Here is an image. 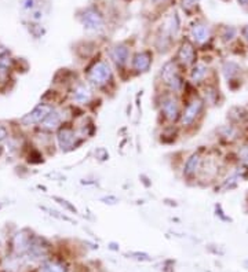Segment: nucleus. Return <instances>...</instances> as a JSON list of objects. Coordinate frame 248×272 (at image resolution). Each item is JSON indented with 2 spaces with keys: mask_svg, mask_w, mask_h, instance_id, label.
<instances>
[{
  "mask_svg": "<svg viewBox=\"0 0 248 272\" xmlns=\"http://www.w3.org/2000/svg\"><path fill=\"white\" fill-rule=\"evenodd\" d=\"M79 21L86 31L101 32L105 28V18L97 7H86L80 11Z\"/></svg>",
  "mask_w": 248,
  "mask_h": 272,
  "instance_id": "nucleus-2",
  "label": "nucleus"
},
{
  "mask_svg": "<svg viewBox=\"0 0 248 272\" xmlns=\"http://www.w3.org/2000/svg\"><path fill=\"white\" fill-rule=\"evenodd\" d=\"M211 37V28L204 22H195L191 27V39L195 44L207 43Z\"/></svg>",
  "mask_w": 248,
  "mask_h": 272,
  "instance_id": "nucleus-8",
  "label": "nucleus"
},
{
  "mask_svg": "<svg viewBox=\"0 0 248 272\" xmlns=\"http://www.w3.org/2000/svg\"><path fill=\"white\" fill-rule=\"evenodd\" d=\"M160 77H161V81L170 88V91L174 94H179L185 87V81L179 72L177 61L166 62L160 72Z\"/></svg>",
  "mask_w": 248,
  "mask_h": 272,
  "instance_id": "nucleus-1",
  "label": "nucleus"
},
{
  "mask_svg": "<svg viewBox=\"0 0 248 272\" xmlns=\"http://www.w3.org/2000/svg\"><path fill=\"white\" fill-rule=\"evenodd\" d=\"M236 35H237V29L233 27H225L222 29L221 37L223 41H232V40L235 39Z\"/></svg>",
  "mask_w": 248,
  "mask_h": 272,
  "instance_id": "nucleus-20",
  "label": "nucleus"
},
{
  "mask_svg": "<svg viewBox=\"0 0 248 272\" xmlns=\"http://www.w3.org/2000/svg\"><path fill=\"white\" fill-rule=\"evenodd\" d=\"M207 75H209V67L204 63H196L192 66L191 80L193 83H201L205 80Z\"/></svg>",
  "mask_w": 248,
  "mask_h": 272,
  "instance_id": "nucleus-15",
  "label": "nucleus"
},
{
  "mask_svg": "<svg viewBox=\"0 0 248 272\" xmlns=\"http://www.w3.org/2000/svg\"><path fill=\"white\" fill-rule=\"evenodd\" d=\"M51 111H53V107L49 105L36 106L29 115L24 117L23 123L27 124V125H31V124H42L47 119V116H49Z\"/></svg>",
  "mask_w": 248,
  "mask_h": 272,
  "instance_id": "nucleus-9",
  "label": "nucleus"
},
{
  "mask_svg": "<svg viewBox=\"0 0 248 272\" xmlns=\"http://www.w3.org/2000/svg\"><path fill=\"white\" fill-rule=\"evenodd\" d=\"M182 2H183V6H186V7H193V6L199 3L200 0H182Z\"/></svg>",
  "mask_w": 248,
  "mask_h": 272,
  "instance_id": "nucleus-25",
  "label": "nucleus"
},
{
  "mask_svg": "<svg viewBox=\"0 0 248 272\" xmlns=\"http://www.w3.org/2000/svg\"><path fill=\"white\" fill-rule=\"evenodd\" d=\"M196 58H197V54H196L195 44L189 39H185L179 46V50L177 53L178 65L186 66V67L193 66L196 65Z\"/></svg>",
  "mask_w": 248,
  "mask_h": 272,
  "instance_id": "nucleus-6",
  "label": "nucleus"
},
{
  "mask_svg": "<svg viewBox=\"0 0 248 272\" xmlns=\"http://www.w3.org/2000/svg\"><path fill=\"white\" fill-rule=\"evenodd\" d=\"M109 57L117 67H124L130 59L129 47L126 44H116L109 51Z\"/></svg>",
  "mask_w": 248,
  "mask_h": 272,
  "instance_id": "nucleus-11",
  "label": "nucleus"
},
{
  "mask_svg": "<svg viewBox=\"0 0 248 272\" xmlns=\"http://www.w3.org/2000/svg\"><path fill=\"white\" fill-rule=\"evenodd\" d=\"M219 133H221V138L223 139H228V141H233L237 138V129H236L233 125H225L219 129Z\"/></svg>",
  "mask_w": 248,
  "mask_h": 272,
  "instance_id": "nucleus-19",
  "label": "nucleus"
},
{
  "mask_svg": "<svg viewBox=\"0 0 248 272\" xmlns=\"http://www.w3.org/2000/svg\"><path fill=\"white\" fill-rule=\"evenodd\" d=\"M73 97V101L79 105H86L91 101L93 98V93H91V88L87 85V84H79L77 87L75 88V91L72 94Z\"/></svg>",
  "mask_w": 248,
  "mask_h": 272,
  "instance_id": "nucleus-12",
  "label": "nucleus"
},
{
  "mask_svg": "<svg viewBox=\"0 0 248 272\" xmlns=\"http://www.w3.org/2000/svg\"><path fill=\"white\" fill-rule=\"evenodd\" d=\"M152 53L151 51H139L133 57L131 66L137 73H147L152 66Z\"/></svg>",
  "mask_w": 248,
  "mask_h": 272,
  "instance_id": "nucleus-10",
  "label": "nucleus"
},
{
  "mask_svg": "<svg viewBox=\"0 0 248 272\" xmlns=\"http://www.w3.org/2000/svg\"><path fill=\"white\" fill-rule=\"evenodd\" d=\"M57 141L62 151H69V150L75 149L76 146H77L79 136H77V133H76L73 128L62 127L61 129L58 131Z\"/></svg>",
  "mask_w": 248,
  "mask_h": 272,
  "instance_id": "nucleus-7",
  "label": "nucleus"
},
{
  "mask_svg": "<svg viewBox=\"0 0 248 272\" xmlns=\"http://www.w3.org/2000/svg\"><path fill=\"white\" fill-rule=\"evenodd\" d=\"M40 272H65V267L57 261H46L40 268Z\"/></svg>",
  "mask_w": 248,
  "mask_h": 272,
  "instance_id": "nucleus-18",
  "label": "nucleus"
},
{
  "mask_svg": "<svg viewBox=\"0 0 248 272\" xmlns=\"http://www.w3.org/2000/svg\"><path fill=\"white\" fill-rule=\"evenodd\" d=\"M62 121L61 113L58 111V110H54L47 116V119L42 123V128L43 129H47V131H54V129H57L59 127V124Z\"/></svg>",
  "mask_w": 248,
  "mask_h": 272,
  "instance_id": "nucleus-14",
  "label": "nucleus"
},
{
  "mask_svg": "<svg viewBox=\"0 0 248 272\" xmlns=\"http://www.w3.org/2000/svg\"><path fill=\"white\" fill-rule=\"evenodd\" d=\"M240 6H248V0H237Z\"/></svg>",
  "mask_w": 248,
  "mask_h": 272,
  "instance_id": "nucleus-27",
  "label": "nucleus"
},
{
  "mask_svg": "<svg viewBox=\"0 0 248 272\" xmlns=\"http://www.w3.org/2000/svg\"><path fill=\"white\" fill-rule=\"evenodd\" d=\"M239 157H240V161H241V164H243L244 167L248 169V146H244L243 149L240 150Z\"/></svg>",
  "mask_w": 248,
  "mask_h": 272,
  "instance_id": "nucleus-21",
  "label": "nucleus"
},
{
  "mask_svg": "<svg viewBox=\"0 0 248 272\" xmlns=\"http://www.w3.org/2000/svg\"><path fill=\"white\" fill-rule=\"evenodd\" d=\"M160 110L161 115L169 120V121H177L178 119H181V106H179V101L175 97V94H166L161 101H160Z\"/></svg>",
  "mask_w": 248,
  "mask_h": 272,
  "instance_id": "nucleus-5",
  "label": "nucleus"
},
{
  "mask_svg": "<svg viewBox=\"0 0 248 272\" xmlns=\"http://www.w3.org/2000/svg\"><path fill=\"white\" fill-rule=\"evenodd\" d=\"M241 35H243V37L248 41V25H245V27L241 29Z\"/></svg>",
  "mask_w": 248,
  "mask_h": 272,
  "instance_id": "nucleus-26",
  "label": "nucleus"
},
{
  "mask_svg": "<svg viewBox=\"0 0 248 272\" xmlns=\"http://www.w3.org/2000/svg\"><path fill=\"white\" fill-rule=\"evenodd\" d=\"M7 138H9V131H7V128H6L5 125H0V143L5 142Z\"/></svg>",
  "mask_w": 248,
  "mask_h": 272,
  "instance_id": "nucleus-24",
  "label": "nucleus"
},
{
  "mask_svg": "<svg viewBox=\"0 0 248 272\" xmlns=\"http://www.w3.org/2000/svg\"><path fill=\"white\" fill-rule=\"evenodd\" d=\"M222 71H223V75L228 80H232L233 77L239 75L240 71H241V67H240L236 62H225V65L222 67Z\"/></svg>",
  "mask_w": 248,
  "mask_h": 272,
  "instance_id": "nucleus-16",
  "label": "nucleus"
},
{
  "mask_svg": "<svg viewBox=\"0 0 248 272\" xmlns=\"http://www.w3.org/2000/svg\"><path fill=\"white\" fill-rule=\"evenodd\" d=\"M204 109V101L200 98L195 97L193 99L188 102V105L185 106V109L182 110L181 115V124L182 127L189 128L192 125H195Z\"/></svg>",
  "mask_w": 248,
  "mask_h": 272,
  "instance_id": "nucleus-4",
  "label": "nucleus"
},
{
  "mask_svg": "<svg viewBox=\"0 0 248 272\" xmlns=\"http://www.w3.org/2000/svg\"><path fill=\"white\" fill-rule=\"evenodd\" d=\"M155 5H161V3H166V2H169V0H152Z\"/></svg>",
  "mask_w": 248,
  "mask_h": 272,
  "instance_id": "nucleus-28",
  "label": "nucleus"
},
{
  "mask_svg": "<svg viewBox=\"0 0 248 272\" xmlns=\"http://www.w3.org/2000/svg\"><path fill=\"white\" fill-rule=\"evenodd\" d=\"M9 67H10V59L0 57V72L9 71Z\"/></svg>",
  "mask_w": 248,
  "mask_h": 272,
  "instance_id": "nucleus-23",
  "label": "nucleus"
},
{
  "mask_svg": "<svg viewBox=\"0 0 248 272\" xmlns=\"http://www.w3.org/2000/svg\"><path fill=\"white\" fill-rule=\"evenodd\" d=\"M112 67L107 61H97L87 72V80L91 85L104 87L112 80Z\"/></svg>",
  "mask_w": 248,
  "mask_h": 272,
  "instance_id": "nucleus-3",
  "label": "nucleus"
},
{
  "mask_svg": "<svg viewBox=\"0 0 248 272\" xmlns=\"http://www.w3.org/2000/svg\"><path fill=\"white\" fill-rule=\"evenodd\" d=\"M23 9L27 11H33L36 10V0H23Z\"/></svg>",
  "mask_w": 248,
  "mask_h": 272,
  "instance_id": "nucleus-22",
  "label": "nucleus"
},
{
  "mask_svg": "<svg viewBox=\"0 0 248 272\" xmlns=\"http://www.w3.org/2000/svg\"><path fill=\"white\" fill-rule=\"evenodd\" d=\"M200 169H201V157H200L197 153L192 154L191 157L186 160L185 165H183V176L192 177V176H195Z\"/></svg>",
  "mask_w": 248,
  "mask_h": 272,
  "instance_id": "nucleus-13",
  "label": "nucleus"
},
{
  "mask_svg": "<svg viewBox=\"0 0 248 272\" xmlns=\"http://www.w3.org/2000/svg\"><path fill=\"white\" fill-rule=\"evenodd\" d=\"M14 245H15V249L19 252L23 251H28L29 249V246H31V239L28 237L27 234H18L15 239H14Z\"/></svg>",
  "mask_w": 248,
  "mask_h": 272,
  "instance_id": "nucleus-17",
  "label": "nucleus"
}]
</instances>
